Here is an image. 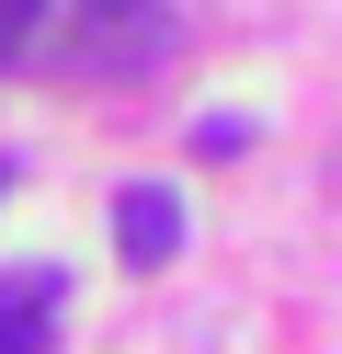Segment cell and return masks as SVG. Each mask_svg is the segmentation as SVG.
Here are the masks:
<instances>
[{
	"instance_id": "cell-1",
	"label": "cell",
	"mask_w": 342,
	"mask_h": 354,
	"mask_svg": "<svg viewBox=\"0 0 342 354\" xmlns=\"http://www.w3.org/2000/svg\"><path fill=\"white\" fill-rule=\"evenodd\" d=\"M114 252L126 263H171L182 252V194L171 183H126L114 194Z\"/></svg>"
},
{
	"instance_id": "cell-2",
	"label": "cell",
	"mask_w": 342,
	"mask_h": 354,
	"mask_svg": "<svg viewBox=\"0 0 342 354\" xmlns=\"http://www.w3.org/2000/svg\"><path fill=\"white\" fill-rule=\"evenodd\" d=\"M57 343V274H0V354H46Z\"/></svg>"
},
{
	"instance_id": "cell-3",
	"label": "cell",
	"mask_w": 342,
	"mask_h": 354,
	"mask_svg": "<svg viewBox=\"0 0 342 354\" xmlns=\"http://www.w3.org/2000/svg\"><path fill=\"white\" fill-rule=\"evenodd\" d=\"M80 12H91V24H126V12H149V0H80Z\"/></svg>"
},
{
	"instance_id": "cell-4",
	"label": "cell",
	"mask_w": 342,
	"mask_h": 354,
	"mask_svg": "<svg viewBox=\"0 0 342 354\" xmlns=\"http://www.w3.org/2000/svg\"><path fill=\"white\" fill-rule=\"evenodd\" d=\"M12 57H23V24H12V12H0V69H12Z\"/></svg>"
},
{
	"instance_id": "cell-5",
	"label": "cell",
	"mask_w": 342,
	"mask_h": 354,
	"mask_svg": "<svg viewBox=\"0 0 342 354\" xmlns=\"http://www.w3.org/2000/svg\"><path fill=\"white\" fill-rule=\"evenodd\" d=\"M0 12H12V24H35V0H0Z\"/></svg>"
},
{
	"instance_id": "cell-6",
	"label": "cell",
	"mask_w": 342,
	"mask_h": 354,
	"mask_svg": "<svg viewBox=\"0 0 342 354\" xmlns=\"http://www.w3.org/2000/svg\"><path fill=\"white\" fill-rule=\"evenodd\" d=\"M0 194H12V160H0Z\"/></svg>"
}]
</instances>
